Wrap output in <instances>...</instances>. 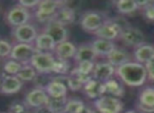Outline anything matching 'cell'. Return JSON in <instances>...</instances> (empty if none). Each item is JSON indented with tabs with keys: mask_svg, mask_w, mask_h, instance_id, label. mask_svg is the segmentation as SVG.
Segmentation results:
<instances>
[{
	"mask_svg": "<svg viewBox=\"0 0 154 113\" xmlns=\"http://www.w3.org/2000/svg\"><path fill=\"white\" fill-rule=\"evenodd\" d=\"M115 74L122 85L131 88L141 87L148 79L146 66L136 61H130L115 69Z\"/></svg>",
	"mask_w": 154,
	"mask_h": 113,
	"instance_id": "6da1fadb",
	"label": "cell"
},
{
	"mask_svg": "<svg viewBox=\"0 0 154 113\" xmlns=\"http://www.w3.org/2000/svg\"><path fill=\"white\" fill-rule=\"evenodd\" d=\"M66 1H57V0H42L39 1L37 5V10L35 12L36 20L40 24H47L51 20H53L57 11L64 5Z\"/></svg>",
	"mask_w": 154,
	"mask_h": 113,
	"instance_id": "7a4b0ae2",
	"label": "cell"
},
{
	"mask_svg": "<svg viewBox=\"0 0 154 113\" xmlns=\"http://www.w3.org/2000/svg\"><path fill=\"white\" fill-rule=\"evenodd\" d=\"M55 56L50 52H36L30 61V64L36 70L38 74H48L53 73Z\"/></svg>",
	"mask_w": 154,
	"mask_h": 113,
	"instance_id": "3957f363",
	"label": "cell"
},
{
	"mask_svg": "<svg viewBox=\"0 0 154 113\" xmlns=\"http://www.w3.org/2000/svg\"><path fill=\"white\" fill-rule=\"evenodd\" d=\"M93 107L99 113H122L124 104L120 98L110 95H101L93 100Z\"/></svg>",
	"mask_w": 154,
	"mask_h": 113,
	"instance_id": "277c9868",
	"label": "cell"
},
{
	"mask_svg": "<svg viewBox=\"0 0 154 113\" xmlns=\"http://www.w3.org/2000/svg\"><path fill=\"white\" fill-rule=\"evenodd\" d=\"M119 39L126 47L130 48H137L139 46L146 43V36L141 30L134 27H127L126 29L122 31Z\"/></svg>",
	"mask_w": 154,
	"mask_h": 113,
	"instance_id": "5b68a950",
	"label": "cell"
},
{
	"mask_svg": "<svg viewBox=\"0 0 154 113\" xmlns=\"http://www.w3.org/2000/svg\"><path fill=\"white\" fill-rule=\"evenodd\" d=\"M36 49H35L34 45H29V43H16L15 46L12 47V51L10 54L11 59L16 60V61L20 62L23 64H29L36 53Z\"/></svg>",
	"mask_w": 154,
	"mask_h": 113,
	"instance_id": "8992f818",
	"label": "cell"
},
{
	"mask_svg": "<svg viewBox=\"0 0 154 113\" xmlns=\"http://www.w3.org/2000/svg\"><path fill=\"white\" fill-rule=\"evenodd\" d=\"M106 21V18L98 12L89 11L86 12L80 17V27L87 33L93 34Z\"/></svg>",
	"mask_w": 154,
	"mask_h": 113,
	"instance_id": "52a82bcc",
	"label": "cell"
},
{
	"mask_svg": "<svg viewBox=\"0 0 154 113\" xmlns=\"http://www.w3.org/2000/svg\"><path fill=\"white\" fill-rule=\"evenodd\" d=\"M5 18H7V21L10 26L17 28V27L29 24L31 19V13L29 12V10L24 9L23 7L17 3L9 10Z\"/></svg>",
	"mask_w": 154,
	"mask_h": 113,
	"instance_id": "ba28073f",
	"label": "cell"
},
{
	"mask_svg": "<svg viewBox=\"0 0 154 113\" xmlns=\"http://www.w3.org/2000/svg\"><path fill=\"white\" fill-rule=\"evenodd\" d=\"M122 31V29L119 27V24L114 21V19H106L103 26L96 32L93 33V35L96 36V38L114 41L119 38Z\"/></svg>",
	"mask_w": 154,
	"mask_h": 113,
	"instance_id": "9c48e42d",
	"label": "cell"
},
{
	"mask_svg": "<svg viewBox=\"0 0 154 113\" xmlns=\"http://www.w3.org/2000/svg\"><path fill=\"white\" fill-rule=\"evenodd\" d=\"M43 32L47 33L49 36H51V38L53 39L56 45H59V43L68 40L69 32L66 27L62 26L61 24H59L54 19L45 24Z\"/></svg>",
	"mask_w": 154,
	"mask_h": 113,
	"instance_id": "30bf717a",
	"label": "cell"
},
{
	"mask_svg": "<svg viewBox=\"0 0 154 113\" xmlns=\"http://www.w3.org/2000/svg\"><path fill=\"white\" fill-rule=\"evenodd\" d=\"M37 35H38L37 29L31 24H23V26L14 28V30H13L14 38L19 43L33 45L35 39H36Z\"/></svg>",
	"mask_w": 154,
	"mask_h": 113,
	"instance_id": "8fae6325",
	"label": "cell"
},
{
	"mask_svg": "<svg viewBox=\"0 0 154 113\" xmlns=\"http://www.w3.org/2000/svg\"><path fill=\"white\" fill-rule=\"evenodd\" d=\"M49 95L43 89L40 88H34L26 93L24 97V104L28 108L37 109L42 106H45L49 102Z\"/></svg>",
	"mask_w": 154,
	"mask_h": 113,
	"instance_id": "7c38bea8",
	"label": "cell"
},
{
	"mask_svg": "<svg viewBox=\"0 0 154 113\" xmlns=\"http://www.w3.org/2000/svg\"><path fill=\"white\" fill-rule=\"evenodd\" d=\"M66 76H57L53 77L52 80L48 83L45 91L52 98H61L66 97L68 95V88L66 86Z\"/></svg>",
	"mask_w": 154,
	"mask_h": 113,
	"instance_id": "4fadbf2b",
	"label": "cell"
},
{
	"mask_svg": "<svg viewBox=\"0 0 154 113\" xmlns=\"http://www.w3.org/2000/svg\"><path fill=\"white\" fill-rule=\"evenodd\" d=\"M115 74V68L109 64L108 61L95 62L94 70L92 72V78L103 83L110 78H113Z\"/></svg>",
	"mask_w": 154,
	"mask_h": 113,
	"instance_id": "5bb4252c",
	"label": "cell"
},
{
	"mask_svg": "<svg viewBox=\"0 0 154 113\" xmlns=\"http://www.w3.org/2000/svg\"><path fill=\"white\" fill-rule=\"evenodd\" d=\"M101 91L103 95H110L120 98L125 95L124 85L115 78H110L101 83Z\"/></svg>",
	"mask_w": 154,
	"mask_h": 113,
	"instance_id": "9a60e30c",
	"label": "cell"
},
{
	"mask_svg": "<svg viewBox=\"0 0 154 113\" xmlns=\"http://www.w3.org/2000/svg\"><path fill=\"white\" fill-rule=\"evenodd\" d=\"M107 61L116 69V68H118V67L122 66V64H127V62L132 61V59H131L130 53H129L126 49L116 47L115 49L107 56Z\"/></svg>",
	"mask_w": 154,
	"mask_h": 113,
	"instance_id": "2e32d148",
	"label": "cell"
},
{
	"mask_svg": "<svg viewBox=\"0 0 154 113\" xmlns=\"http://www.w3.org/2000/svg\"><path fill=\"white\" fill-rule=\"evenodd\" d=\"M22 83L17 76H13V75H5L2 79H1V87H0V92L3 94H15L19 92L22 88Z\"/></svg>",
	"mask_w": 154,
	"mask_h": 113,
	"instance_id": "e0dca14e",
	"label": "cell"
},
{
	"mask_svg": "<svg viewBox=\"0 0 154 113\" xmlns=\"http://www.w3.org/2000/svg\"><path fill=\"white\" fill-rule=\"evenodd\" d=\"M154 57V47L149 43H143L135 48L133 51V58L136 62L143 66L148 64Z\"/></svg>",
	"mask_w": 154,
	"mask_h": 113,
	"instance_id": "ac0fdd59",
	"label": "cell"
},
{
	"mask_svg": "<svg viewBox=\"0 0 154 113\" xmlns=\"http://www.w3.org/2000/svg\"><path fill=\"white\" fill-rule=\"evenodd\" d=\"M76 50L77 48L74 43L66 40L64 42L59 43V45H56V48L53 53L56 58L70 60L71 58H74L75 54H76Z\"/></svg>",
	"mask_w": 154,
	"mask_h": 113,
	"instance_id": "d6986e66",
	"label": "cell"
},
{
	"mask_svg": "<svg viewBox=\"0 0 154 113\" xmlns=\"http://www.w3.org/2000/svg\"><path fill=\"white\" fill-rule=\"evenodd\" d=\"M93 50L96 53L97 57H106L116 48V45L113 41L106 40V39L95 38L91 43Z\"/></svg>",
	"mask_w": 154,
	"mask_h": 113,
	"instance_id": "ffe728a7",
	"label": "cell"
},
{
	"mask_svg": "<svg viewBox=\"0 0 154 113\" xmlns=\"http://www.w3.org/2000/svg\"><path fill=\"white\" fill-rule=\"evenodd\" d=\"M34 47L37 52H50V53H53L56 48V43L51 38V36H49L47 33L42 32L37 35L36 39L34 41Z\"/></svg>",
	"mask_w": 154,
	"mask_h": 113,
	"instance_id": "44dd1931",
	"label": "cell"
},
{
	"mask_svg": "<svg viewBox=\"0 0 154 113\" xmlns=\"http://www.w3.org/2000/svg\"><path fill=\"white\" fill-rule=\"evenodd\" d=\"M97 55L93 50L92 46L85 43L77 48L76 54L74 56V59L76 64L82 61H96Z\"/></svg>",
	"mask_w": 154,
	"mask_h": 113,
	"instance_id": "7402d4cb",
	"label": "cell"
},
{
	"mask_svg": "<svg viewBox=\"0 0 154 113\" xmlns=\"http://www.w3.org/2000/svg\"><path fill=\"white\" fill-rule=\"evenodd\" d=\"M75 18H76L75 17V11L73 9H71V8L66 7V3H64V5H62L57 11V13L55 14L53 19L59 22V24H61L62 26L66 27L72 24L75 21Z\"/></svg>",
	"mask_w": 154,
	"mask_h": 113,
	"instance_id": "603a6c76",
	"label": "cell"
},
{
	"mask_svg": "<svg viewBox=\"0 0 154 113\" xmlns=\"http://www.w3.org/2000/svg\"><path fill=\"white\" fill-rule=\"evenodd\" d=\"M82 90L85 91V94L91 99H96L99 96L103 95L101 91V83L96 79H91L88 83H86L82 87Z\"/></svg>",
	"mask_w": 154,
	"mask_h": 113,
	"instance_id": "cb8c5ba5",
	"label": "cell"
},
{
	"mask_svg": "<svg viewBox=\"0 0 154 113\" xmlns=\"http://www.w3.org/2000/svg\"><path fill=\"white\" fill-rule=\"evenodd\" d=\"M114 5L117 12L122 15H129L138 11L137 1L135 0H118Z\"/></svg>",
	"mask_w": 154,
	"mask_h": 113,
	"instance_id": "d4e9b609",
	"label": "cell"
},
{
	"mask_svg": "<svg viewBox=\"0 0 154 113\" xmlns=\"http://www.w3.org/2000/svg\"><path fill=\"white\" fill-rule=\"evenodd\" d=\"M137 102L146 107L154 108V87H146L140 91Z\"/></svg>",
	"mask_w": 154,
	"mask_h": 113,
	"instance_id": "484cf974",
	"label": "cell"
},
{
	"mask_svg": "<svg viewBox=\"0 0 154 113\" xmlns=\"http://www.w3.org/2000/svg\"><path fill=\"white\" fill-rule=\"evenodd\" d=\"M71 71V61L66 59H60L55 57V64H54L53 73L60 76H66Z\"/></svg>",
	"mask_w": 154,
	"mask_h": 113,
	"instance_id": "4316f807",
	"label": "cell"
},
{
	"mask_svg": "<svg viewBox=\"0 0 154 113\" xmlns=\"http://www.w3.org/2000/svg\"><path fill=\"white\" fill-rule=\"evenodd\" d=\"M68 102L66 97L61 98H49L47 106L53 111L54 113H66V105Z\"/></svg>",
	"mask_w": 154,
	"mask_h": 113,
	"instance_id": "83f0119b",
	"label": "cell"
},
{
	"mask_svg": "<svg viewBox=\"0 0 154 113\" xmlns=\"http://www.w3.org/2000/svg\"><path fill=\"white\" fill-rule=\"evenodd\" d=\"M20 80L23 81H33L35 79V77L37 76V72L30 64H23L21 68V70L18 72V74L16 75Z\"/></svg>",
	"mask_w": 154,
	"mask_h": 113,
	"instance_id": "f1b7e54d",
	"label": "cell"
},
{
	"mask_svg": "<svg viewBox=\"0 0 154 113\" xmlns=\"http://www.w3.org/2000/svg\"><path fill=\"white\" fill-rule=\"evenodd\" d=\"M86 108V104L78 98H68L66 105V113H82Z\"/></svg>",
	"mask_w": 154,
	"mask_h": 113,
	"instance_id": "f546056e",
	"label": "cell"
},
{
	"mask_svg": "<svg viewBox=\"0 0 154 113\" xmlns=\"http://www.w3.org/2000/svg\"><path fill=\"white\" fill-rule=\"evenodd\" d=\"M21 68L22 64L13 59L8 60L3 64V71L7 73V75H13V76H16L18 74V72L21 70Z\"/></svg>",
	"mask_w": 154,
	"mask_h": 113,
	"instance_id": "4dcf8cb0",
	"label": "cell"
},
{
	"mask_svg": "<svg viewBox=\"0 0 154 113\" xmlns=\"http://www.w3.org/2000/svg\"><path fill=\"white\" fill-rule=\"evenodd\" d=\"M66 86L68 89L71 90V91L76 92V91H79V90L82 89L84 83L77 78V77H75L73 74L69 73L66 77Z\"/></svg>",
	"mask_w": 154,
	"mask_h": 113,
	"instance_id": "1f68e13d",
	"label": "cell"
},
{
	"mask_svg": "<svg viewBox=\"0 0 154 113\" xmlns=\"http://www.w3.org/2000/svg\"><path fill=\"white\" fill-rule=\"evenodd\" d=\"M95 61H82L78 62L76 64V67L74 68V70L76 72L80 73L84 75H91L92 76V72L94 70Z\"/></svg>",
	"mask_w": 154,
	"mask_h": 113,
	"instance_id": "d6a6232c",
	"label": "cell"
},
{
	"mask_svg": "<svg viewBox=\"0 0 154 113\" xmlns=\"http://www.w3.org/2000/svg\"><path fill=\"white\" fill-rule=\"evenodd\" d=\"M143 17L149 21H154V1H151L145 8L140 9Z\"/></svg>",
	"mask_w": 154,
	"mask_h": 113,
	"instance_id": "836d02e7",
	"label": "cell"
},
{
	"mask_svg": "<svg viewBox=\"0 0 154 113\" xmlns=\"http://www.w3.org/2000/svg\"><path fill=\"white\" fill-rule=\"evenodd\" d=\"M26 108L28 107L26 106L24 102H12L9 107V113H26Z\"/></svg>",
	"mask_w": 154,
	"mask_h": 113,
	"instance_id": "e575fe53",
	"label": "cell"
},
{
	"mask_svg": "<svg viewBox=\"0 0 154 113\" xmlns=\"http://www.w3.org/2000/svg\"><path fill=\"white\" fill-rule=\"evenodd\" d=\"M13 46L7 40L0 39V57H7L10 56Z\"/></svg>",
	"mask_w": 154,
	"mask_h": 113,
	"instance_id": "d590c367",
	"label": "cell"
},
{
	"mask_svg": "<svg viewBox=\"0 0 154 113\" xmlns=\"http://www.w3.org/2000/svg\"><path fill=\"white\" fill-rule=\"evenodd\" d=\"M18 5L23 7L26 10L34 9V8H37V5H39V0H19Z\"/></svg>",
	"mask_w": 154,
	"mask_h": 113,
	"instance_id": "8d00e7d4",
	"label": "cell"
},
{
	"mask_svg": "<svg viewBox=\"0 0 154 113\" xmlns=\"http://www.w3.org/2000/svg\"><path fill=\"white\" fill-rule=\"evenodd\" d=\"M146 69L148 73V79L154 81V57L146 64Z\"/></svg>",
	"mask_w": 154,
	"mask_h": 113,
	"instance_id": "74e56055",
	"label": "cell"
},
{
	"mask_svg": "<svg viewBox=\"0 0 154 113\" xmlns=\"http://www.w3.org/2000/svg\"><path fill=\"white\" fill-rule=\"evenodd\" d=\"M136 108L139 113H154V108H150V107H146L143 105L136 102Z\"/></svg>",
	"mask_w": 154,
	"mask_h": 113,
	"instance_id": "f35d334b",
	"label": "cell"
},
{
	"mask_svg": "<svg viewBox=\"0 0 154 113\" xmlns=\"http://www.w3.org/2000/svg\"><path fill=\"white\" fill-rule=\"evenodd\" d=\"M34 112H35V113H54L53 111H52L51 109H50L49 107L47 106V105H45V106L40 107V108L35 109Z\"/></svg>",
	"mask_w": 154,
	"mask_h": 113,
	"instance_id": "ab89813d",
	"label": "cell"
},
{
	"mask_svg": "<svg viewBox=\"0 0 154 113\" xmlns=\"http://www.w3.org/2000/svg\"><path fill=\"white\" fill-rule=\"evenodd\" d=\"M122 113H139V112L134 111V110H129V111H125V112H122Z\"/></svg>",
	"mask_w": 154,
	"mask_h": 113,
	"instance_id": "60d3db41",
	"label": "cell"
},
{
	"mask_svg": "<svg viewBox=\"0 0 154 113\" xmlns=\"http://www.w3.org/2000/svg\"><path fill=\"white\" fill-rule=\"evenodd\" d=\"M91 113H99L98 111H96L95 109H92V111H91Z\"/></svg>",
	"mask_w": 154,
	"mask_h": 113,
	"instance_id": "b9f144b4",
	"label": "cell"
},
{
	"mask_svg": "<svg viewBox=\"0 0 154 113\" xmlns=\"http://www.w3.org/2000/svg\"><path fill=\"white\" fill-rule=\"evenodd\" d=\"M0 87H1V78H0Z\"/></svg>",
	"mask_w": 154,
	"mask_h": 113,
	"instance_id": "7bdbcfd3",
	"label": "cell"
},
{
	"mask_svg": "<svg viewBox=\"0 0 154 113\" xmlns=\"http://www.w3.org/2000/svg\"><path fill=\"white\" fill-rule=\"evenodd\" d=\"M26 113H35V112H26Z\"/></svg>",
	"mask_w": 154,
	"mask_h": 113,
	"instance_id": "ee69618b",
	"label": "cell"
}]
</instances>
